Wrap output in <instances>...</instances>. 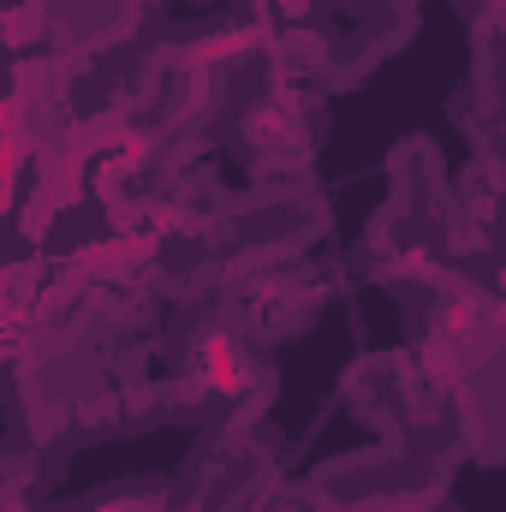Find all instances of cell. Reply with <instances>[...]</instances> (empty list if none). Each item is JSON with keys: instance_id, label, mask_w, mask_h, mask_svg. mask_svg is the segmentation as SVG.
Masks as SVG:
<instances>
[{"instance_id": "5b68a950", "label": "cell", "mask_w": 506, "mask_h": 512, "mask_svg": "<svg viewBox=\"0 0 506 512\" xmlns=\"http://www.w3.org/2000/svg\"><path fill=\"white\" fill-rule=\"evenodd\" d=\"M280 483H286V459L262 423L209 429L197 435L191 459L173 477V512H256Z\"/></svg>"}, {"instance_id": "30bf717a", "label": "cell", "mask_w": 506, "mask_h": 512, "mask_svg": "<svg viewBox=\"0 0 506 512\" xmlns=\"http://www.w3.org/2000/svg\"><path fill=\"white\" fill-rule=\"evenodd\" d=\"M465 465H506V352L471 376H453Z\"/></svg>"}, {"instance_id": "8fae6325", "label": "cell", "mask_w": 506, "mask_h": 512, "mask_svg": "<svg viewBox=\"0 0 506 512\" xmlns=\"http://www.w3.org/2000/svg\"><path fill=\"white\" fill-rule=\"evenodd\" d=\"M465 137H471V161H483V167L506 173V108L495 114V120H483L477 131H465Z\"/></svg>"}, {"instance_id": "4fadbf2b", "label": "cell", "mask_w": 506, "mask_h": 512, "mask_svg": "<svg viewBox=\"0 0 506 512\" xmlns=\"http://www.w3.org/2000/svg\"><path fill=\"white\" fill-rule=\"evenodd\" d=\"M256 512H328V507H322V495H316L310 483H280Z\"/></svg>"}, {"instance_id": "ba28073f", "label": "cell", "mask_w": 506, "mask_h": 512, "mask_svg": "<svg viewBox=\"0 0 506 512\" xmlns=\"http://www.w3.org/2000/svg\"><path fill=\"white\" fill-rule=\"evenodd\" d=\"M137 0H6V48L12 66H42L72 48L137 36Z\"/></svg>"}, {"instance_id": "3957f363", "label": "cell", "mask_w": 506, "mask_h": 512, "mask_svg": "<svg viewBox=\"0 0 506 512\" xmlns=\"http://www.w3.org/2000/svg\"><path fill=\"white\" fill-rule=\"evenodd\" d=\"M334 298V274L322 256H268V262H233L215 304L251 334L256 346L298 340Z\"/></svg>"}, {"instance_id": "52a82bcc", "label": "cell", "mask_w": 506, "mask_h": 512, "mask_svg": "<svg viewBox=\"0 0 506 512\" xmlns=\"http://www.w3.org/2000/svg\"><path fill=\"white\" fill-rule=\"evenodd\" d=\"M322 60L328 90H358L381 60H393L417 36V0H316L298 24Z\"/></svg>"}, {"instance_id": "5bb4252c", "label": "cell", "mask_w": 506, "mask_h": 512, "mask_svg": "<svg viewBox=\"0 0 506 512\" xmlns=\"http://www.w3.org/2000/svg\"><path fill=\"white\" fill-rule=\"evenodd\" d=\"M256 12H262V24H304L316 12V0H256Z\"/></svg>"}, {"instance_id": "7a4b0ae2", "label": "cell", "mask_w": 506, "mask_h": 512, "mask_svg": "<svg viewBox=\"0 0 506 512\" xmlns=\"http://www.w3.org/2000/svg\"><path fill=\"white\" fill-rule=\"evenodd\" d=\"M161 393L167 423L197 435L209 429H251L274 399V358L215 304H173L161 328Z\"/></svg>"}, {"instance_id": "8992f818", "label": "cell", "mask_w": 506, "mask_h": 512, "mask_svg": "<svg viewBox=\"0 0 506 512\" xmlns=\"http://www.w3.org/2000/svg\"><path fill=\"white\" fill-rule=\"evenodd\" d=\"M310 489L322 495L328 512H435L453 489V471H441L435 459L399 441H376L316 465Z\"/></svg>"}, {"instance_id": "9c48e42d", "label": "cell", "mask_w": 506, "mask_h": 512, "mask_svg": "<svg viewBox=\"0 0 506 512\" xmlns=\"http://www.w3.org/2000/svg\"><path fill=\"white\" fill-rule=\"evenodd\" d=\"M435 393V370L411 352V346H393V352H364L346 376H340V399H346V417H358L376 441H405L417 411L429 405Z\"/></svg>"}, {"instance_id": "6da1fadb", "label": "cell", "mask_w": 506, "mask_h": 512, "mask_svg": "<svg viewBox=\"0 0 506 512\" xmlns=\"http://www.w3.org/2000/svg\"><path fill=\"white\" fill-rule=\"evenodd\" d=\"M328 78L298 24H268L221 60L215 155L262 173H310L328 137Z\"/></svg>"}, {"instance_id": "277c9868", "label": "cell", "mask_w": 506, "mask_h": 512, "mask_svg": "<svg viewBox=\"0 0 506 512\" xmlns=\"http://www.w3.org/2000/svg\"><path fill=\"white\" fill-rule=\"evenodd\" d=\"M334 209L316 173H262L227 203V262H268V256H310L322 245Z\"/></svg>"}, {"instance_id": "7c38bea8", "label": "cell", "mask_w": 506, "mask_h": 512, "mask_svg": "<svg viewBox=\"0 0 506 512\" xmlns=\"http://www.w3.org/2000/svg\"><path fill=\"white\" fill-rule=\"evenodd\" d=\"M459 18L471 24V36H495L506 42V0H453Z\"/></svg>"}]
</instances>
